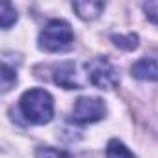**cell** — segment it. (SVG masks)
I'll return each mask as SVG.
<instances>
[{
    "mask_svg": "<svg viewBox=\"0 0 158 158\" xmlns=\"http://www.w3.org/2000/svg\"><path fill=\"white\" fill-rule=\"evenodd\" d=\"M19 108L30 123L47 125L54 115V99L48 91L41 88H34V89H28L21 97Z\"/></svg>",
    "mask_w": 158,
    "mask_h": 158,
    "instance_id": "1",
    "label": "cell"
},
{
    "mask_svg": "<svg viewBox=\"0 0 158 158\" xmlns=\"http://www.w3.org/2000/svg\"><path fill=\"white\" fill-rule=\"evenodd\" d=\"M74 39L73 28L67 21L54 19L50 21L39 34V48L47 52H60L67 50Z\"/></svg>",
    "mask_w": 158,
    "mask_h": 158,
    "instance_id": "2",
    "label": "cell"
},
{
    "mask_svg": "<svg viewBox=\"0 0 158 158\" xmlns=\"http://www.w3.org/2000/svg\"><path fill=\"white\" fill-rule=\"evenodd\" d=\"M86 71H88L89 82H91L95 88H101V89H114V88H117V84H119V73H117L115 65H114L108 58H104V56L93 58V60L86 65Z\"/></svg>",
    "mask_w": 158,
    "mask_h": 158,
    "instance_id": "3",
    "label": "cell"
},
{
    "mask_svg": "<svg viewBox=\"0 0 158 158\" xmlns=\"http://www.w3.org/2000/svg\"><path fill=\"white\" fill-rule=\"evenodd\" d=\"M106 106L99 97H80L71 112V119L78 125H89L104 119Z\"/></svg>",
    "mask_w": 158,
    "mask_h": 158,
    "instance_id": "4",
    "label": "cell"
},
{
    "mask_svg": "<svg viewBox=\"0 0 158 158\" xmlns=\"http://www.w3.org/2000/svg\"><path fill=\"white\" fill-rule=\"evenodd\" d=\"M54 82L65 89H78L80 82H78L76 74V65L73 61H63L54 69Z\"/></svg>",
    "mask_w": 158,
    "mask_h": 158,
    "instance_id": "5",
    "label": "cell"
},
{
    "mask_svg": "<svg viewBox=\"0 0 158 158\" xmlns=\"http://www.w3.org/2000/svg\"><path fill=\"white\" fill-rule=\"evenodd\" d=\"M130 73L138 80H154V82H158V60L141 58L132 65Z\"/></svg>",
    "mask_w": 158,
    "mask_h": 158,
    "instance_id": "6",
    "label": "cell"
},
{
    "mask_svg": "<svg viewBox=\"0 0 158 158\" xmlns=\"http://www.w3.org/2000/svg\"><path fill=\"white\" fill-rule=\"evenodd\" d=\"M73 10L80 19L93 21L104 11V2H93V0H89V2H73Z\"/></svg>",
    "mask_w": 158,
    "mask_h": 158,
    "instance_id": "7",
    "label": "cell"
},
{
    "mask_svg": "<svg viewBox=\"0 0 158 158\" xmlns=\"http://www.w3.org/2000/svg\"><path fill=\"white\" fill-rule=\"evenodd\" d=\"M106 158H136L134 152L119 139H110L106 147Z\"/></svg>",
    "mask_w": 158,
    "mask_h": 158,
    "instance_id": "8",
    "label": "cell"
},
{
    "mask_svg": "<svg viewBox=\"0 0 158 158\" xmlns=\"http://www.w3.org/2000/svg\"><path fill=\"white\" fill-rule=\"evenodd\" d=\"M35 158H88L86 154H74V152H67L61 149H54V147H39L35 151Z\"/></svg>",
    "mask_w": 158,
    "mask_h": 158,
    "instance_id": "9",
    "label": "cell"
},
{
    "mask_svg": "<svg viewBox=\"0 0 158 158\" xmlns=\"http://www.w3.org/2000/svg\"><path fill=\"white\" fill-rule=\"evenodd\" d=\"M13 23H17V11L10 2H4L0 6V24L4 30H8Z\"/></svg>",
    "mask_w": 158,
    "mask_h": 158,
    "instance_id": "10",
    "label": "cell"
},
{
    "mask_svg": "<svg viewBox=\"0 0 158 158\" xmlns=\"http://www.w3.org/2000/svg\"><path fill=\"white\" fill-rule=\"evenodd\" d=\"M15 82H17V74H15V71L4 61V65H2V91H4V93L10 91L11 86H15Z\"/></svg>",
    "mask_w": 158,
    "mask_h": 158,
    "instance_id": "11",
    "label": "cell"
},
{
    "mask_svg": "<svg viewBox=\"0 0 158 158\" xmlns=\"http://www.w3.org/2000/svg\"><path fill=\"white\" fill-rule=\"evenodd\" d=\"M114 43L121 48H127V50H134L138 47V35L134 34H128V35H112Z\"/></svg>",
    "mask_w": 158,
    "mask_h": 158,
    "instance_id": "12",
    "label": "cell"
},
{
    "mask_svg": "<svg viewBox=\"0 0 158 158\" xmlns=\"http://www.w3.org/2000/svg\"><path fill=\"white\" fill-rule=\"evenodd\" d=\"M143 11H145V15H147L149 21H152V23L158 24V0L145 2V4H143Z\"/></svg>",
    "mask_w": 158,
    "mask_h": 158,
    "instance_id": "13",
    "label": "cell"
}]
</instances>
